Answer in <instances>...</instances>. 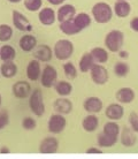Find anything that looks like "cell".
Returning <instances> with one entry per match:
<instances>
[{"mask_svg": "<svg viewBox=\"0 0 138 159\" xmlns=\"http://www.w3.org/2000/svg\"><path fill=\"white\" fill-rule=\"evenodd\" d=\"M83 107H84V110L87 113L97 114V113H99V112L103 110L104 104H103V100L100 99V98L92 96V97H87V99L84 100Z\"/></svg>", "mask_w": 138, "mask_h": 159, "instance_id": "8fae6325", "label": "cell"}, {"mask_svg": "<svg viewBox=\"0 0 138 159\" xmlns=\"http://www.w3.org/2000/svg\"><path fill=\"white\" fill-rule=\"evenodd\" d=\"M135 91L132 88L124 87L118 89L115 93V98L120 104H130L135 100Z\"/></svg>", "mask_w": 138, "mask_h": 159, "instance_id": "5bb4252c", "label": "cell"}, {"mask_svg": "<svg viewBox=\"0 0 138 159\" xmlns=\"http://www.w3.org/2000/svg\"><path fill=\"white\" fill-rule=\"evenodd\" d=\"M87 153H103V150L98 147H91L87 150Z\"/></svg>", "mask_w": 138, "mask_h": 159, "instance_id": "ab89813d", "label": "cell"}, {"mask_svg": "<svg viewBox=\"0 0 138 159\" xmlns=\"http://www.w3.org/2000/svg\"><path fill=\"white\" fill-rule=\"evenodd\" d=\"M7 1H9V2H12V4H19V2H21L22 0H7Z\"/></svg>", "mask_w": 138, "mask_h": 159, "instance_id": "ee69618b", "label": "cell"}, {"mask_svg": "<svg viewBox=\"0 0 138 159\" xmlns=\"http://www.w3.org/2000/svg\"><path fill=\"white\" fill-rule=\"evenodd\" d=\"M67 126V120L65 118V116L60 114V113H55L52 114L48 119L47 122V128L48 131L51 134H60L65 130V128Z\"/></svg>", "mask_w": 138, "mask_h": 159, "instance_id": "8992f818", "label": "cell"}, {"mask_svg": "<svg viewBox=\"0 0 138 159\" xmlns=\"http://www.w3.org/2000/svg\"><path fill=\"white\" fill-rule=\"evenodd\" d=\"M105 116H107V119L113 120V121L121 120L123 118V116H124V108H123L122 104L120 103L109 104L106 107Z\"/></svg>", "mask_w": 138, "mask_h": 159, "instance_id": "4fadbf2b", "label": "cell"}, {"mask_svg": "<svg viewBox=\"0 0 138 159\" xmlns=\"http://www.w3.org/2000/svg\"><path fill=\"white\" fill-rule=\"evenodd\" d=\"M12 91L13 95L15 96L16 98L25 99V98H28L30 96L32 90L30 84L28 83V82H25V81H19V82L14 83V85L12 87Z\"/></svg>", "mask_w": 138, "mask_h": 159, "instance_id": "30bf717a", "label": "cell"}, {"mask_svg": "<svg viewBox=\"0 0 138 159\" xmlns=\"http://www.w3.org/2000/svg\"><path fill=\"white\" fill-rule=\"evenodd\" d=\"M0 74L5 79H12L17 74V66L13 61H4L0 67Z\"/></svg>", "mask_w": 138, "mask_h": 159, "instance_id": "d4e9b609", "label": "cell"}, {"mask_svg": "<svg viewBox=\"0 0 138 159\" xmlns=\"http://www.w3.org/2000/svg\"><path fill=\"white\" fill-rule=\"evenodd\" d=\"M98 126H99L98 116H95V114H91V113L90 116H87L82 121L83 129L85 131H87V133H93V131H96Z\"/></svg>", "mask_w": 138, "mask_h": 159, "instance_id": "cb8c5ba5", "label": "cell"}, {"mask_svg": "<svg viewBox=\"0 0 138 159\" xmlns=\"http://www.w3.org/2000/svg\"><path fill=\"white\" fill-rule=\"evenodd\" d=\"M1 103H2V97H1V95H0V106H1Z\"/></svg>", "mask_w": 138, "mask_h": 159, "instance_id": "f6af8a7d", "label": "cell"}, {"mask_svg": "<svg viewBox=\"0 0 138 159\" xmlns=\"http://www.w3.org/2000/svg\"><path fill=\"white\" fill-rule=\"evenodd\" d=\"M0 153H11V149L8 147L0 148Z\"/></svg>", "mask_w": 138, "mask_h": 159, "instance_id": "7bdbcfd3", "label": "cell"}, {"mask_svg": "<svg viewBox=\"0 0 138 159\" xmlns=\"http://www.w3.org/2000/svg\"><path fill=\"white\" fill-rule=\"evenodd\" d=\"M59 150V141L55 137H45L39 144L40 153H56Z\"/></svg>", "mask_w": 138, "mask_h": 159, "instance_id": "7c38bea8", "label": "cell"}, {"mask_svg": "<svg viewBox=\"0 0 138 159\" xmlns=\"http://www.w3.org/2000/svg\"><path fill=\"white\" fill-rule=\"evenodd\" d=\"M48 4L54 5V6H58V5H62L66 0H46Z\"/></svg>", "mask_w": 138, "mask_h": 159, "instance_id": "60d3db41", "label": "cell"}, {"mask_svg": "<svg viewBox=\"0 0 138 159\" xmlns=\"http://www.w3.org/2000/svg\"><path fill=\"white\" fill-rule=\"evenodd\" d=\"M29 107L36 116H42L45 113L43 92L38 88L31 91V93L29 96Z\"/></svg>", "mask_w": 138, "mask_h": 159, "instance_id": "277c9868", "label": "cell"}, {"mask_svg": "<svg viewBox=\"0 0 138 159\" xmlns=\"http://www.w3.org/2000/svg\"><path fill=\"white\" fill-rule=\"evenodd\" d=\"M120 141L122 143L123 147L131 148L134 147L137 142V136L135 134V131L129 127H124L122 130L120 131Z\"/></svg>", "mask_w": 138, "mask_h": 159, "instance_id": "2e32d148", "label": "cell"}, {"mask_svg": "<svg viewBox=\"0 0 138 159\" xmlns=\"http://www.w3.org/2000/svg\"><path fill=\"white\" fill-rule=\"evenodd\" d=\"M118 139V136H112L108 134H105L104 131H101L98 136H97V143L98 147L100 148H112L113 145L116 144Z\"/></svg>", "mask_w": 138, "mask_h": 159, "instance_id": "603a6c76", "label": "cell"}, {"mask_svg": "<svg viewBox=\"0 0 138 159\" xmlns=\"http://www.w3.org/2000/svg\"><path fill=\"white\" fill-rule=\"evenodd\" d=\"M42 69H40V61L37 59L31 60L27 66V77L32 82H36L40 79Z\"/></svg>", "mask_w": 138, "mask_h": 159, "instance_id": "ac0fdd59", "label": "cell"}, {"mask_svg": "<svg viewBox=\"0 0 138 159\" xmlns=\"http://www.w3.org/2000/svg\"><path fill=\"white\" fill-rule=\"evenodd\" d=\"M13 36V28L8 24H0V42H8Z\"/></svg>", "mask_w": 138, "mask_h": 159, "instance_id": "836d02e7", "label": "cell"}, {"mask_svg": "<svg viewBox=\"0 0 138 159\" xmlns=\"http://www.w3.org/2000/svg\"><path fill=\"white\" fill-rule=\"evenodd\" d=\"M55 92L60 96V97H68L73 92V85L70 82L67 81H56V83L54 84Z\"/></svg>", "mask_w": 138, "mask_h": 159, "instance_id": "4316f807", "label": "cell"}, {"mask_svg": "<svg viewBox=\"0 0 138 159\" xmlns=\"http://www.w3.org/2000/svg\"><path fill=\"white\" fill-rule=\"evenodd\" d=\"M91 14L95 21L99 24L108 23L113 17V8L107 2H97L91 9Z\"/></svg>", "mask_w": 138, "mask_h": 159, "instance_id": "6da1fadb", "label": "cell"}, {"mask_svg": "<svg viewBox=\"0 0 138 159\" xmlns=\"http://www.w3.org/2000/svg\"><path fill=\"white\" fill-rule=\"evenodd\" d=\"M63 73H65V76L67 77L69 81L70 80H75L77 77V68L75 67V65L73 62H67V64L63 65Z\"/></svg>", "mask_w": 138, "mask_h": 159, "instance_id": "1f68e13d", "label": "cell"}, {"mask_svg": "<svg viewBox=\"0 0 138 159\" xmlns=\"http://www.w3.org/2000/svg\"><path fill=\"white\" fill-rule=\"evenodd\" d=\"M38 20L44 25H52L56 21V13L52 8H43V9L39 11Z\"/></svg>", "mask_w": 138, "mask_h": 159, "instance_id": "d6986e66", "label": "cell"}, {"mask_svg": "<svg viewBox=\"0 0 138 159\" xmlns=\"http://www.w3.org/2000/svg\"><path fill=\"white\" fill-rule=\"evenodd\" d=\"M19 46L22 51L31 52L37 46V38L32 35H24L19 40Z\"/></svg>", "mask_w": 138, "mask_h": 159, "instance_id": "ffe728a7", "label": "cell"}, {"mask_svg": "<svg viewBox=\"0 0 138 159\" xmlns=\"http://www.w3.org/2000/svg\"><path fill=\"white\" fill-rule=\"evenodd\" d=\"M90 75H91V80L97 85H104V84H106L108 82V79H109L108 70L101 64L93 65V67L90 69Z\"/></svg>", "mask_w": 138, "mask_h": 159, "instance_id": "5b68a950", "label": "cell"}, {"mask_svg": "<svg viewBox=\"0 0 138 159\" xmlns=\"http://www.w3.org/2000/svg\"><path fill=\"white\" fill-rule=\"evenodd\" d=\"M43 5V0H24V7L29 12H38Z\"/></svg>", "mask_w": 138, "mask_h": 159, "instance_id": "e575fe53", "label": "cell"}, {"mask_svg": "<svg viewBox=\"0 0 138 159\" xmlns=\"http://www.w3.org/2000/svg\"><path fill=\"white\" fill-rule=\"evenodd\" d=\"M130 29L132 31L138 32V16L134 17V19L130 21Z\"/></svg>", "mask_w": 138, "mask_h": 159, "instance_id": "f35d334b", "label": "cell"}, {"mask_svg": "<svg viewBox=\"0 0 138 159\" xmlns=\"http://www.w3.org/2000/svg\"><path fill=\"white\" fill-rule=\"evenodd\" d=\"M60 30H61L65 35H67V36H74V35H76V34H78V32L82 31V30L75 24L74 19L60 22Z\"/></svg>", "mask_w": 138, "mask_h": 159, "instance_id": "44dd1931", "label": "cell"}, {"mask_svg": "<svg viewBox=\"0 0 138 159\" xmlns=\"http://www.w3.org/2000/svg\"><path fill=\"white\" fill-rule=\"evenodd\" d=\"M33 57L40 62H48L53 58V50L46 44L37 45L33 50Z\"/></svg>", "mask_w": 138, "mask_h": 159, "instance_id": "9c48e42d", "label": "cell"}, {"mask_svg": "<svg viewBox=\"0 0 138 159\" xmlns=\"http://www.w3.org/2000/svg\"><path fill=\"white\" fill-rule=\"evenodd\" d=\"M9 123V114L6 110H1L0 111V130L7 127Z\"/></svg>", "mask_w": 138, "mask_h": 159, "instance_id": "8d00e7d4", "label": "cell"}, {"mask_svg": "<svg viewBox=\"0 0 138 159\" xmlns=\"http://www.w3.org/2000/svg\"><path fill=\"white\" fill-rule=\"evenodd\" d=\"M76 15V8L70 4H65L60 6L56 12V20L59 22H63L66 20H70Z\"/></svg>", "mask_w": 138, "mask_h": 159, "instance_id": "e0dca14e", "label": "cell"}, {"mask_svg": "<svg viewBox=\"0 0 138 159\" xmlns=\"http://www.w3.org/2000/svg\"><path fill=\"white\" fill-rule=\"evenodd\" d=\"M16 57L15 48L11 45H4L0 48V59L4 61H13Z\"/></svg>", "mask_w": 138, "mask_h": 159, "instance_id": "f546056e", "label": "cell"}, {"mask_svg": "<svg viewBox=\"0 0 138 159\" xmlns=\"http://www.w3.org/2000/svg\"><path fill=\"white\" fill-rule=\"evenodd\" d=\"M103 131L105 134H108V135L118 136L120 135V131H121V128H120V126L115 121L110 120V121H108V122L104 125Z\"/></svg>", "mask_w": 138, "mask_h": 159, "instance_id": "4dcf8cb0", "label": "cell"}, {"mask_svg": "<svg viewBox=\"0 0 138 159\" xmlns=\"http://www.w3.org/2000/svg\"><path fill=\"white\" fill-rule=\"evenodd\" d=\"M96 64H105L108 61V52L104 48H93L90 52Z\"/></svg>", "mask_w": 138, "mask_h": 159, "instance_id": "f1b7e54d", "label": "cell"}, {"mask_svg": "<svg viewBox=\"0 0 138 159\" xmlns=\"http://www.w3.org/2000/svg\"><path fill=\"white\" fill-rule=\"evenodd\" d=\"M22 127L23 129L25 130H33L36 129L37 127V122H36V120L31 116H27V118H24L23 121H22Z\"/></svg>", "mask_w": 138, "mask_h": 159, "instance_id": "d590c367", "label": "cell"}, {"mask_svg": "<svg viewBox=\"0 0 138 159\" xmlns=\"http://www.w3.org/2000/svg\"><path fill=\"white\" fill-rule=\"evenodd\" d=\"M118 1H129V0H118Z\"/></svg>", "mask_w": 138, "mask_h": 159, "instance_id": "bcb514c9", "label": "cell"}, {"mask_svg": "<svg viewBox=\"0 0 138 159\" xmlns=\"http://www.w3.org/2000/svg\"><path fill=\"white\" fill-rule=\"evenodd\" d=\"M113 12H115V15L118 17H127L129 16L131 12V5L128 2V1H118L116 0V2L114 5V8H113Z\"/></svg>", "mask_w": 138, "mask_h": 159, "instance_id": "7402d4cb", "label": "cell"}, {"mask_svg": "<svg viewBox=\"0 0 138 159\" xmlns=\"http://www.w3.org/2000/svg\"><path fill=\"white\" fill-rule=\"evenodd\" d=\"M129 125L135 133H138V114L136 112H131L129 116Z\"/></svg>", "mask_w": 138, "mask_h": 159, "instance_id": "74e56055", "label": "cell"}, {"mask_svg": "<svg viewBox=\"0 0 138 159\" xmlns=\"http://www.w3.org/2000/svg\"><path fill=\"white\" fill-rule=\"evenodd\" d=\"M130 72V67H129V65L126 64V62H118V64H115L114 66V73L115 75L118 76V77H126L128 74Z\"/></svg>", "mask_w": 138, "mask_h": 159, "instance_id": "d6a6232c", "label": "cell"}, {"mask_svg": "<svg viewBox=\"0 0 138 159\" xmlns=\"http://www.w3.org/2000/svg\"><path fill=\"white\" fill-rule=\"evenodd\" d=\"M12 21L13 24L17 30L24 32H30L32 31V24L30 23V21L28 20L27 17L22 14L21 12L14 9L12 12Z\"/></svg>", "mask_w": 138, "mask_h": 159, "instance_id": "ba28073f", "label": "cell"}, {"mask_svg": "<svg viewBox=\"0 0 138 159\" xmlns=\"http://www.w3.org/2000/svg\"><path fill=\"white\" fill-rule=\"evenodd\" d=\"M58 80V72L53 66L51 65H46L44 67L42 75H40V83L44 88H52L54 87Z\"/></svg>", "mask_w": 138, "mask_h": 159, "instance_id": "52a82bcc", "label": "cell"}, {"mask_svg": "<svg viewBox=\"0 0 138 159\" xmlns=\"http://www.w3.org/2000/svg\"><path fill=\"white\" fill-rule=\"evenodd\" d=\"M96 64L95 59L91 53H84L82 58L79 59L78 62V68L82 73H87L90 72V69L93 67V65Z\"/></svg>", "mask_w": 138, "mask_h": 159, "instance_id": "484cf974", "label": "cell"}, {"mask_svg": "<svg viewBox=\"0 0 138 159\" xmlns=\"http://www.w3.org/2000/svg\"><path fill=\"white\" fill-rule=\"evenodd\" d=\"M73 19H74L75 24L81 30H84L87 27H90L91 22H92V19H91V16L87 13H78Z\"/></svg>", "mask_w": 138, "mask_h": 159, "instance_id": "83f0119b", "label": "cell"}, {"mask_svg": "<svg viewBox=\"0 0 138 159\" xmlns=\"http://www.w3.org/2000/svg\"><path fill=\"white\" fill-rule=\"evenodd\" d=\"M118 56H120V58H122V59H127L128 57H129V54H128V52L127 51H118Z\"/></svg>", "mask_w": 138, "mask_h": 159, "instance_id": "b9f144b4", "label": "cell"}, {"mask_svg": "<svg viewBox=\"0 0 138 159\" xmlns=\"http://www.w3.org/2000/svg\"><path fill=\"white\" fill-rule=\"evenodd\" d=\"M124 44V34L120 30H112L105 37V46L109 52H118Z\"/></svg>", "mask_w": 138, "mask_h": 159, "instance_id": "7a4b0ae2", "label": "cell"}, {"mask_svg": "<svg viewBox=\"0 0 138 159\" xmlns=\"http://www.w3.org/2000/svg\"><path fill=\"white\" fill-rule=\"evenodd\" d=\"M53 108L56 113H60L62 116H67L73 111V103L68 99L67 97H60L54 102Z\"/></svg>", "mask_w": 138, "mask_h": 159, "instance_id": "9a60e30c", "label": "cell"}, {"mask_svg": "<svg viewBox=\"0 0 138 159\" xmlns=\"http://www.w3.org/2000/svg\"><path fill=\"white\" fill-rule=\"evenodd\" d=\"M74 53V44L68 39L58 40L53 48V54L58 60L65 61L68 60Z\"/></svg>", "mask_w": 138, "mask_h": 159, "instance_id": "3957f363", "label": "cell"}]
</instances>
